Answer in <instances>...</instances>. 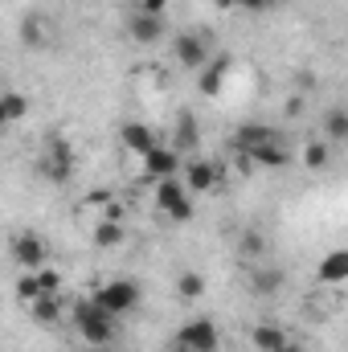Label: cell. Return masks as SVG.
Instances as JSON below:
<instances>
[{"label": "cell", "instance_id": "6da1fadb", "mask_svg": "<svg viewBox=\"0 0 348 352\" xmlns=\"http://www.w3.org/2000/svg\"><path fill=\"white\" fill-rule=\"evenodd\" d=\"M94 303H98L102 311H111L115 320H123V316H131V311L144 303V287H140L135 278H111V283H102V287L94 291Z\"/></svg>", "mask_w": 348, "mask_h": 352}, {"label": "cell", "instance_id": "7a4b0ae2", "mask_svg": "<svg viewBox=\"0 0 348 352\" xmlns=\"http://www.w3.org/2000/svg\"><path fill=\"white\" fill-rule=\"evenodd\" d=\"M70 316H74V324H78V332H83L87 344H107V340L115 336V316L102 311V307L94 303V295H90V299H78Z\"/></svg>", "mask_w": 348, "mask_h": 352}, {"label": "cell", "instance_id": "3957f363", "mask_svg": "<svg viewBox=\"0 0 348 352\" xmlns=\"http://www.w3.org/2000/svg\"><path fill=\"white\" fill-rule=\"evenodd\" d=\"M184 152H176L173 144H156L144 160H140V173L148 184H160V180H173V176L184 173V160H180Z\"/></svg>", "mask_w": 348, "mask_h": 352}, {"label": "cell", "instance_id": "277c9868", "mask_svg": "<svg viewBox=\"0 0 348 352\" xmlns=\"http://www.w3.org/2000/svg\"><path fill=\"white\" fill-rule=\"evenodd\" d=\"M173 340H180L188 352H217L221 332H217V324H213L209 316H193V320H184V324L176 328Z\"/></svg>", "mask_w": 348, "mask_h": 352}, {"label": "cell", "instance_id": "5b68a950", "mask_svg": "<svg viewBox=\"0 0 348 352\" xmlns=\"http://www.w3.org/2000/svg\"><path fill=\"white\" fill-rule=\"evenodd\" d=\"M156 205H160L164 217H173V221H193V192H188V184H184L180 176L156 184Z\"/></svg>", "mask_w": 348, "mask_h": 352}, {"label": "cell", "instance_id": "8992f818", "mask_svg": "<svg viewBox=\"0 0 348 352\" xmlns=\"http://www.w3.org/2000/svg\"><path fill=\"white\" fill-rule=\"evenodd\" d=\"M283 144V135L274 131V127H266V123H242L238 131H234V148L242 152V156H259V152H266V148H279Z\"/></svg>", "mask_w": 348, "mask_h": 352}, {"label": "cell", "instance_id": "52a82bcc", "mask_svg": "<svg viewBox=\"0 0 348 352\" xmlns=\"http://www.w3.org/2000/svg\"><path fill=\"white\" fill-rule=\"evenodd\" d=\"M127 33H131V41L135 45H156L160 37H164V16H156V12H144L140 4L127 12Z\"/></svg>", "mask_w": 348, "mask_h": 352}, {"label": "cell", "instance_id": "ba28073f", "mask_svg": "<svg viewBox=\"0 0 348 352\" xmlns=\"http://www.w3.org/2000/svg\"><path fill=\"white\" fill-rule=\"evenodd\" d=\"M173 54H176V62H180L184 70H193V74H201V70L209 66V45H205V37H197V33H180L173 41Z\"/></svg>", "mask_w": 348, "mask_h": 352}, {"label": "cell", "instance_id": "9c48e42d", "mask_svg": "<svg viewBox=\"0 0 348 352\" xmlns=\"http://www.w3.org/2000/svg\"><path fill=\"white\" fill-rule=\"evenodd\" d=\"M41 173L50 176L54 184L70 180V173H74V152H70V144H62V140H50V148H45V160H41Z\"/></svg>", "mask_w": 348, "mask_h": 352}, {"label": "cell", "instance_id": "30bf717a", "mask_svg": "<svg viewBox=\"0 0 348 352\" xmlns=\"http://www.w3.org/2000/svg\"><path fill=\"white\" fill-rule=\"evenodd\" d=\"M12 263L21 266V270H41L45 266V242L37 234H21L12 242Z\"/></svg>", "mask_w": 348, "mask_h": 352}, {"label": "cell", "instance_id": "8fae6325", "mask_svg": "<svg viewBox=\"0 0 348 352\" xmlns=\"http://www.w3.org/2000/svg\"><path fill=\"white\" fill-rule=\"evenodd\" d=\"M316 278L324 287H340L348 283V250H328L320 263H316Z\"/></svg>", "mask_w": 348, "mask_h": 352}, {"label": "cell", "instance_id": "7c38bea8", "mask_svg": "<svg viewBox=\"0 0 348 352\" xmlns=\"http://www.w3.org/2000/svg\"><path fill=\"white\" fill-rule=\"evenodd\" d=\"M156 144H160V140H156V131H152L148 123H123V148H127V152H135L140 160H144Z\"/></svg>", "mask_w": 348, "mask_h": 352}, {"label": "cell", "instance_id": "4fadbf2b", "mask_svg": "<svg viewBox=\"0 0 348 352\" xmlns=\"http://www.w3.org/2000/svg\"><path fill=\"white\" fill-rule=\"evenodd\" d=\"M230 70H234V58H226V54H221V58H213V62L197 74V78H201V94H209V98H213V94H221V82H226V74H230Z\"/></svg>", "mask_w": 348, "mask_h": 352}, {"label": "cell", "instance_id": "5bb4252c", "mask_svg": "<svg viewBox=\"0 0 348 352\" xmlns=\"http://www.w3.org/2000/svg\"><path fill=\"white\" fill-rule=\"evenodd\" d=\"M184 184L197 188V192H209V188H217V168L209 160H188L184 164Z\"/></svg>", "mask_w": 348, "mask_h": 352}, {"label": "cell", "instance_id": "9a60e30c", "mask_svg": "<svg viewBox=\"0 0 348 352\" xmlns=\"http://www.w3.org/2000/svg\"><path fill=\"white\" fill-rule=\"evenodd\" d=\"M197 144H201L197 115H193V111H180V119H176V135H173V148H176V152H193Z\"/></svg>", "mask_w": 348, "mask_h": 352}, {"label": "cell", "instance_id": "2e32d148", "mask_svg": "<svg viewBox=\"0 0 348 352\" xmlns=\"http://www.w3.org/2000/svg\"><path fill=\"white\" fill-rule=\"evenodd\" d=\"M250 340H254V349L259 352H283L291 340H287V332L283 328H274V324H259L254 332H250Z\"/></svg>", "mask_w": 348, "mask_h": 352}, {"label": "cell", "instance_id": "e0dca14e", "mask_svg": "<svg viewBox=\"0 0 348 352\" xmlns=\"http://www.w3.org/2000/svg\"><path fill=\"white\" fill-rule=\"evenodd\" d=\"M29 107H33V102H29L21 90H4V98H0V119H4V123H21V119L29 115Z\"/></svg>", "mask_w": 348, "mask_h": 352}, {"label": "cell", "instance_id": "ac0fdd59", "mask_svg": "<svg viewBox=\"0 0 348 352\" xmlns=\"http://www.w3.org/2000/svg\"><path fill=\"white\" fill-rule=\"evenodd\" d=\"M324 140H328V144H345L348 140V111L345 107H332V111L324 115Z\"/></svg>", "mask_w": 348, "mask_h": 352}, {"label": "cell", "instance_id": "d6986e66", "mask_svg": "<svg viewBox=\"0 0 348 352\" xmlns=\"http://www.w3.org/2000/svg\"><path fill=\"white\" fill-rule=\"evenodd\" d=\"M328 160H332V144H328V140H312V144H303V164H307L312 173L328 168Z\"/></svg>", "mask_w": 348, "mask_h": 352}, {"label": "cell", "instance_id": "ffe728a7", "mask_svg": "<svg viewBox=\"0 0 348 352\" xmlns=\"http://www.w3.org/2000/svg\"><path fill=\"white\" fill-rule=\"evenodd\" d=\"M29 311H33L37 324H58L62 320V299L58 295H41L37 303H29Z\"/></svg>", "mask_w": 348, "mask_h": 352}, {"label": "cell", "instance_id": "44dd1931", "mask_svg": "<svg viewBox=\"0 0 348 352\" xmlns=\"http://www.w3.org/2000/svg\"><path fill=\"white\" fill-rule=\"evenodd\" d=\"M279 287H283V274H279L274 266H259V270L250 274V291H254V295H274Z\"/></svg>", "mask_w": 348, "mask_h": 352}, {"label": "cell", "instance_id": "7402d4cb", "mask_svg": "<svg viewBox=\"0 0 348 352\" xmlns=\"http://www.w3.org/2000/svg\"><path fill=\"white\" fill-rule=\"evenodd\" d=\"M94 242H98L102 250H115V246L123 242V226H119V221H98V226H94Z\"/></svg>", "mask_w": 348, "mask_h": 352}, {"label": "cell", "instance_id": "603a6c76", "mask_svg": "<svg viewBox=\"0 0 348 352\" xmlns=\"http://www.w3.org/2000/svg\"><path fill=\"white\" fill-rule=\"evenodd\" d=\"M176 291H180V299H201V295H205V278H201L197 270H184V274L176 278Z\"/></svg>", "mask_w": 348, "mask_h": 352}, {"label": "cell", "instance_id": "cb8c5ba5", "mask_svg": "<svg viewBox=\"0 0 348 352\" xmlns=\"http://www.w3.org/2000/svg\"><path fill=\"white\" fill-rule=\"evenodd\" d=\"M33 274H37V283H41V291H45V295H58L62 278H58V270H54V266H41V270H33Z\"/></svg>", "mask_w": 348, "mask_h": 352}, {"label": "cell", "instance_id": "d4e9b609", "mask_svg": "<svg viewBox=\"0 0 348 352\" xmlns=\"http://www.w3.org/2000/svg\"><path fill=\"white\" fill-rule=\"evenodd\" d=\"M140 8H144V12H156V16H164L168 0H140Z\"/></svg>", "mask_w": 348, "mask_h": 352}, {"label": "cell", "instance_id": "484cf974", "mask_svg": "<svg viewBox=\"0 0 348 352\" xmlns=\"http://www.w3.org/2000/svg\"><path fill=\"white\" fill-rule=\"evenodd\" d=\"M238 4H242L246 12H262V8H270L274 0H238Z\"/></svg>", "mask_w": 348, "mask_h": 352}, {"label": "cell", "instance_id": "4316f807", "mask_svg": "<svg viewBox=\"0 0 348 352\" xmlns=\"http://www.w3.org/2000/svg\"><path fill=\"white\" fill-rule=\"evenodd\" d=\"M213 4H217V8H242L238 0H213Z\"/></svg>", "mask_w": 348, "mask_h": 352}, {"label": "cell", "instance_id": "83f0119b", "mask_svg": "<svg viewBox=\"0 0 348 352\" xmlns=\"http://www.w3.org/2000/svg\"><path fill=\"white\" fill-rule=\"evenodd\" d=\"M283 352H307V349H303V344H295V340H291V344H287V349H283Z\"/></svg>", "mask_w": 348, "mask_h": 352}, {"label": "cell", "instance_id": "f1b7e54d", "mask_svg": "<svg viewBox=\"0 0 348 352\" xmlns=\"http://www.w3.org/2000/svg\"><path fill=\"white\" fill-rule=\"evenodd\" d=\"M87 352H107V344H90V349Z\"/></svg>", "mask_w": 348, "mask_h": 352}, {"label": "cell", "instance_id": "f546056e", "mask_svg": "<svg viewBox=\"0 0 348 352\" xmlns=\"http://www.w3.org/2000/svg\"><path fill=\"white\" fill-rule=\"evenodd\" d=\"M173 352H188V349H184V344H180V340H173Z\"/></svg>", "mask_w": 348, "mask_h": 352}]
</instances>
